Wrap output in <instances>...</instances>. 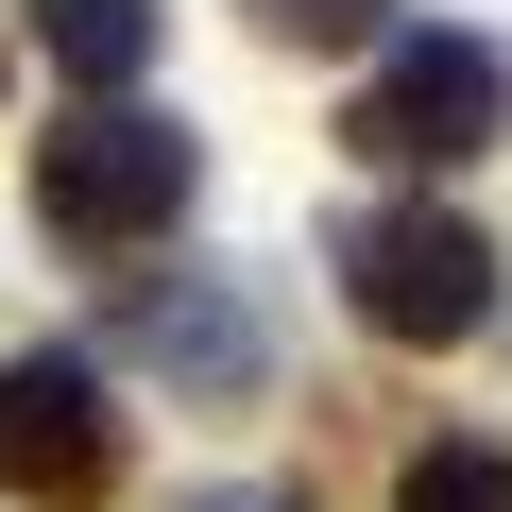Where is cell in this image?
Here are the masks:
<instances>
[{
	"label": "cell",
	"mask_w": 512,
	"mask_h": 512,
	"mask_svg": "<svg viewBox=\"0 0 512 512\" xmlns=\"http://www.w3.org/2000/svg\"><path fill=\"white\" fill-rule=\"evenodd\" d=\"M120 359H154L171 393H274V308L256 274H120Z\"/></svg>",
	"instance_id": "obj_5"
},
{
	"label": "cell",
	"mask_w": 512,
	"mask_h": 512,
	"mask_svg": "<svg viewBox=\"0 0 512 512\" xmlns=\"http://www.w3.org/2000/svg\"><path fill=\"white\" fill-rule=\"evenodd\" d=\"M393 512H512V444H495V427H444V444H410Z\"/></svg>",
	"instance_id": "obj_7"
},
{
	"label": "cell",
	"mask_w": 512,
	"mask_h": 512,
	"mask_svg": "<svg viewBox=\"0 0 512 512\" xmlns=\"http://www.w3.org/2000/svg\"><path fill=\"white\" fill-rule=\"evenodd\" d=\"M239 18L274 35V52H359V69L393 52V0H239Z\"/></svg>",
	"instance_id": "obj_8"
},
{
	"label": "cell",
	"mask_w": 512,
	"mask_h": 512,
	"mask_svg": "<svg viewBox=\"0 0 512 512\" xmlns=\"http://www.w3.org/2000/svg\"><path fill=\"white\" fill-rule=\"evenodd\" d=\"M188 188H205V137L154 103H86L35 137V239H69V256H154L188 222Z\"/></svg>",
	"instance_id": "obj_1"
},
{
	"label": "cell",
	"mask_w": 512,
	"mask_h": 512,
	"mask_svg": "<svg viewBox=\"0 0 512 512\" xmlns=\"http://www.w3.org/2000/svg\"><path fill=\"white\" fill-rule=\"evenodd\" d=\"M325 274H342V308L393 342V359H444V342H478L495 325V239L461 222V205H359L342 239H325Z\"/></svg>",
	"instance_id": "obj_2"
},
{
	"label": "cell",
	"mask_w": 512,
	"mask_h": 512,
	"mask_svg": "<svg viewBox=\"0 0 512 512\" xmlns=\"http://www.w3.org/2000/svg\"><path fill=\"white\" fill-rule=\"evenodd\" d=\"M188 512H308V495H188Z\"/></svg>",
	"instance_id": "obj_9"
},
{
	"label": "cell",
	"mask_w": 512,
	"mask_h": 512,
	"mask_svg": "<svg viewBox=\"0 0 512 512\" xmlns=\"http://www.w3.org/2000/svg\"><path fill=\"white\" fill-rule=\"evenodd\" d=\"M137 478V410L86 342H18L0 359V512H103Z\"/></svg>",
	"instance_id": "obj_4"
},
{
	"label": "cell",
	"mask_w": 512,
	"mask_h": 512,
	"mask_svg": "<svg viewBox=\"0 0 512 512\" xmlns=\"http://www.w3.org/2000/svg\"><path fill=\"white\" fill-rule=\"evenodd\" d=\"M18 35L52 52V86L137 103V69H154V0H18Z\"/></svg>",
	"instance_id": "obj_6"
},
{
	"label": "cell",
	"mask_w": 512,
	"mask_h": 512,
	"mask_svg": "<svg viewBox=\"0 0 512 512\" xmlns=\"http://www.w3.org/2000/svg\"><path fill=\"white\" fill-rule=\"evenodd\" d=\"M495 120H512V52L461 35V18L393 35V52L342 86V154H359V171H478Z\"/></svg>",
	"instance_id": "obj_3"
}]
</instances>
